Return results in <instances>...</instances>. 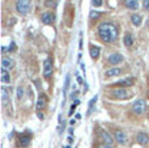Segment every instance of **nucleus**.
<instances>
[{"instance_id": "f257e3e1", "label": "nucleus", "mask_w": 149, "mask_h": 148, "mask_svg": "<svg viewBox=\"0 0 149 148\" xmlns=\"http://www.w3.org/2000/svg\"><path fill=\"white\" fill-rule=\"evenodd\" d=\"M98 36L106 43H111L118 38V30H116L115 25L110 22H102L98 25Z\"/></svg>"}, {"instance_id": "f03ea898", "label": "nucleus", "mask_w": 149, "mask_h": 148, "mask_svg": "<svg viewBox=\"0 0 149 148\" xmlns=\"http://www.w3.org/2000/svg\"><path fill=\"white\" fill-rule=\"evenodd\" d=\"M145 108H147V104H145L144 100H136V101L134 102V105H132V110H134V113L137 115L144 114Z\"/></svg>"}, {"instance_id": "7ed1b4c3", "label": "nucleus", "mask_w": 149, "mask_h": 148, "mask_svg": "<svg viewBox=\"0 0 149 148\" xmlns=\"http://www.w3.org/2000/svg\"><path fill=\"white\" fill-rule=\"evenodd\" d=\"M16 9L20 15H26L29 10V0H17L16 3Z\"/></svg>"}, {"instance_id": "20e7f679", "label": "nucleus", "mask_w": 149, "mask_h": 148, "mask_svg": "<svg viewBox=\"0 0 149 148\" xmlns=\"http://www.w3.org/2000/svg\"><path fill=\"white\" fill-rule=\"evenodd\" d=\"M52 71H54V68H52V62L50 58H47L46 60H45V64H43V75L46 79H49L50 76L52 75Z\"/></svg>"}, {"instance_id": "39448f33", "label": "nucleus", "mask_w": 149, "mask_h": 148, "mask_svg": "<svg viewBox=\"0 0 149 148\" xmlns=\"http://www.w3.org/2000/svg\"><path fill=\"white\" fill-rule=\"evenodd\" d=\"M107 62H109V64H111V66L119 64V63L123 62V55L119 54V52H114V54H111L110 57L107 58Z\"/></svg>"}, {"instance_id": "423d86ee", "label": "nucleus", "mask_w": 149, "mask_h": 148, "mask_svg": "<svg viewBox=\"0 0 149 148\" xmlns=\"http://www.w3.org/2000/svg\"><path fill=\"white\" fill-rule=\"evenodd\" d=\"M113 94L115 98H120V100H123V98H128V97H131V93H128V92L126 91L124 88H119V89H115V91H113Z\"/></svg>"}, {"instance_id": "0eeeda50", "label": "nucleus", "mask_w": 149, "mask_h": 148, "mask_svg": "<svg viewBox=\"0 0 149 148\" xmlns=\"http://www.w3.org/2000/svg\"><path fill=\"white\" fill-rule=\"evenodd\" d=\"M114 136H115V140L118 142L119 144H124L127 142V134L122 130H116L115 134H114Z\"/></svg>"}, {"instance_id": "6e6552de", "label": "nucleus", "mask_w": 149, "mask_h": 148, "mask_svg": "<svg viewBox=\"0 0 149 148\" xmlns=\"http://www.w3.org/2000/svg\"><path fill=\"white\" fill-rule=\"evenodd\" d=\"M136 142L139 144H141V146H147L149 143V135L145 133H140L136 135Z\"/></svg>"}, {"instance_id": "1a4fd4ad", "label": "nucleus", "mask_w": 149, "mask_h": 148, "mask_svg": "<svg viewBox=\"0 0 149 148\" xmlns=\"http://www.w3.org/2000/svg\"><path fill=\"white\" fill-rule=\"evenodd\" d=\"M135 84V79L134 77H126L123 79V80H119L118 83H116V85L119 87H131Z\"/></svg>"}, {"instance_id": "9d476101", "label": "nucleus", "mask_w": 149, "mask_h": 148, "mask_svg": "<svg viewBox=\"0 0 149 148\" xmlns=\"http://www.w3.org/2000/svg\"><path fill=\"white\" fill-rule=\"evenodd\" d=\"M1 102L3 106H8V104H9V94H8V91L5 87H1Z\"/></svg>"}, {"instance_id": "9b49d317", "label": "nucleus", "mask_w": 149, "mask_h": 148, "mask_svg": "<svg viewBox=\"0 0 149 148\" xmlns=\"http://www.w3.org/2000/svg\"><path fill=\"white\" fill-rule=\"evenodd\" d=\"M42 21H43L45 24H47V25H49V24H52V21L55 20V17H54V15H52V13H49V12H45L43 15H42Z\"/></svg>"}, {"instance_id": "f8f14e48", "label": "nucleus", "mask_w": 149, "mask_h": 148, "mask_svg": "<svg viewBox=\"0 0 149 148\" xmlns=\"http://www.w3.org/2000/svg\"><path fill=\"white\" fill-rule=\"evenodd\" d=\"M13 66H15V62H13L12 59H9V58H3L1 59V67L3 68L10 70V68H13Z\"/></svg>"}, {"instance_id": "ddd939ff", "label": "nucleus", "mask_w": 149, "mask_h": 148, "mask_svg": "<svg viewBox=\"0 0 149 148\" xmlns=\"http://www.w3.org/2000/svg\"><path fill=\"white\" fill-rule=\"evenodd\" d=\"M46 104H47V98H46V96H45V94H41V96L38 97V101H37V109L41 110L42 108L46 106Z\"/></svg>"}, {"instance_id": "4468645a", "label": "nucleus", "mask_w": 149, "mask_h": 148, "mask_svg": "<svg viewBox=\"0 0 149 148\" xmlns=\"http://www.w3.org/2000/svg\"><path fill=\"white\" fill-rule=\"evenodd\" d=\"M1 81L4 84H8L10 81V73L8 72L7 68H3V67H1Z\"/></svg>"}, {"instance_id": "2eb2a0df", "label": "nucleus", "mask_w": 149, "mask_h": 148, "mask_svg": "<svg viewBox=\"0 0 149 148\" xmlns=\"http://www.w3.org/2000/svg\"><path fill=\"white\" fill-rule=\"evenodd\" d=\"M124 5H126V8H130V9H137L139 8V1L137 0H124Z\"/></svg>"}, {"instance_id": "dca6fc26", "label": "nucleus", "mask_w": 149, "mask_h": 148, "mask_svg": "<svg viewBox=\"0 0 149 148\" xmlns=\"http://www.w3.org/2000/svg\"><path fill=\"white\" fill-rule=\"evenodd\" d=\"M134 37H132V34H130V33H127L126 36H124V38H123V43H124V46L126 47H131L132 45H134Z\"/></svg>"}, {"instance_id": "f3484780", "label": "nucleus", "mask_w": 149, "mask_h": 148, "mask_svg": "<svg viewBox=\"0 0 149 148\" xmlns=\"http://www.w3.org/2000/svg\"><path fill=\"white\" fill-rule=\"evenodd\" d=\"M100 135H101V139H102V140L105 142L106 144H113V140H114V139L111 138V136L109 135V134L106 133V131H103V130H102V131L100 133Z\"/></svg>"}, {"instance_id": "a211bd4d", "label": "nucleus", "mask_w": 149, "mask_h": 148, "mask_svg": "<svg viewBox=\"0 0 149 148\" xmlns=\"http://www.w3.org/2000/svg\"><path fill=\"white\" fill-rule=\"evenodd\" d=\"M141 21H143V17L140 15H132L131 16V22L134 26H140L141 25Z\"/></svg>"}, {"instance_id": "6ab92c4d", "label": "nucleus", "mask_w": 149, "mask_h": 148, "mask_svg": "<svg viewBox=\"0 0 149 148\" xmlns=\"http://www.w3.org/2000/svg\"><path fill=\"white\" fill-rule=\"evenodd\" d=\"M100 52H101V49L98 46H92L90 47V57L93 58V59H98V57H100Z\"/></svg>"}, {"instance_id": "aec40b11", "label": "nucleus", "mask_w": 149, "mask_h": 148, "mask_svg": "<svg viewBox=\"0 0 149 148\" xmlns=\"http://www.w3.org/2000/svg\"><path fill=\"white\" fill-rule=\"evenodd\" d=\"M119 73H122V70L120 68H111V70H107L105 72V75L107 76V77H111V76H116V75H119Z\"/></svg>"}, {"instance_id": "412c9836", "label": "nucleus", "mask_w": 149, "mask_h": 148, "mask_svg": "<svg viewBox=\"0 0 149 148\" xmlns=\"http://www.w3.org/2000/svg\"><path fill=\"white\" fill-rule=\"evenodd\" d=\"M20 143H21V146H22V147L29 146V143H30V136H29V135L20 136Z\"/></svg>"}, {"instance_id": "4be33fe9", "label": "nucleus", "mask_w": 149, "mask_h": 148, "mask_svg": "<svg viewBox=\"0 0 149 148\" xmlns=\"http://www.w3.org/2000/svg\"><path fill=\"white\" fill-rule=\"evenodd\" d=\"M100 16H101L100 12H97V10H92V12H90V15H89V18H90V20H98V18H100Z\"/></svg>"}, {"instance_id": "5701e85b", "label": "nucleus", "mask_w": 149, "mask_h": 148, "mask_svg": "<svg viewBox=\"0 0 149 148\" xmlns=\"http://www.w3.org/2000/svg\"><path fill=\"white\" fill-rule=\"evenodd\" d=\"M68 87H70V75H67L65 76V83H64V91H63V93H67V91H68Z\"/></svg>"}, {"instance_id": "b1692460", "label": "nucleus", "mask_w": 149, "mask_h": 148, "mask_svg": "<svg viewBox=\"0 0 149 148\" xmlns=\"http://www.w3.org/2000/svg\"><path fill=\"white\" fill-rule=\"evenodd\" d=\"M56 4H58L56 0H47V1H46V5L49 8H55V7H56Z\"/></svg>"}, {"instance_id": "393cba45", "label": "nucleus", "mask_w": 149, "mask_h": 148, "mask_svg": "<svg viewBox=\"0 0 149 148\" xmlns=\"http://www.w3.org/2000/svg\"><path fill=\"white\" fill-rule=\"evenodd\" d=\"M95 101H97V96H94L92 100H90V102H89V110H88V114H90V112H92V108H93V105L95 104Z\"/></svg>"}, {"instance_id": "a878e982", "label": "nucleus", "mask_w": 149, "mask_h": 148, "mask_svg": "<svg viewBox=\"0 0 149 148\" xmlns=\"http://www.w3.org/2000/svg\"><path fill=\"white\" fill-rule=\"evenodd\" d=\"M79 104H80L79 100H76V101L73 102V105L71 106V110H70V115H73V112L76 110V108H77V105H79Z\"/></svg>"}, {"instance_id": "bb28decb", "label": "nucleus", "mask_w": 149, "mask_h": 148, "mask_svg": "<svg viewBox=\"0 0 149 148\" xmlns=\"http://www.w3.org/2000/svg\"><path fill=\"white\" fill-rule=\"evenodd\" d=\"M22 97H24V89L18 87L17 88V98L20 100V98H22Z\"/></svg>"}, {"instance_id": "cd10ccee", "label": "nucleus", "mask_w": 149, "mask_h": 148, "mask_svg": "<svg viewBox=\"0 0 149 148\" xmlns=\"http://www.w3.org/2000/svg\"><path fill=\"white\" fill-rule=\"evenodd\" d=\"M92 4H93V7H101L102 5V0H92Z\"/></svg>"}, {"instance_id": "c85d7f7f", "label": "nucleus", "mask_w": 149, "mask_h": 148, "mask_svg": "<svg viewBox=\"0 0 149 148\" xmlns=\"http://www.w3.org/2000/svg\"><path fill=\"white\" fill-rule=\"evenodd\" d=\"M143 7L147 10H149V0H144V1H143Z\"/></svg>"}, {"instance_id": "c756f323", "label": "nucleus", "mask_w": 149, "mask_h": 148, "mask_svg": "<svg viewBox=\"0 0 149 148\" xmlns=\"http://www.w3.org/2000/svg\"><path fill=\"white\" fill-rule=\"evenodd\" d=\"M13 50H16V45L12 42V43L9 45V52H10V51H13Z\"/></svg>"}, {"instance_id": "7c9ffc66", "label": "nucleus", "mask_w": 149, "mask_h": 148, "mask_svg": "<svg viewBox=\"0 0 149 148\" xmlns=\"http://www.w3.org/2000/svg\"><path fill=\"white\" fill-rule=\"evenodd\" d=\"M98 148H113V147H111V144H102V146H100V147H98Z\"/></svg>"}, {"instance_id": "2f4dec72", "label": "nucleus", "mask_w": 149, "mask_h": 148, "mask_svg": "<svg viewBox=\"0 0 149 148\" xmlns=\"http://www.w3.org/2000/svg\"><path fill=\"white\" fill-rule=\"evenodd\" d=\"M77 83L82 84V77H81V76H77Z\"/></svg>"}, {"instance_id": "473e14b6", "label": "nucleus", "mask_w": 149, "mask_h": 148, "mask_svg": "<svg viewBox=\"0 0 149 148\" xmlns=\"http://www.w3.org/2000/svg\"><path fill=\"white\" fill-rule=\"evenodd\" d=\"M1 51H3V54H5V52H7V47L3 46V47H1Z\"/></svg>"}, {"instance_id": "72a5a7b5", "label": "nucleus", "mask_w": 149, "mask_h": 148, "mask_svg": "<svg viewBox=\"0 0 149 148\" xmlns=\"http://www.w3.org/2000/svg\"><path fill=\"white\" fill-rule=\"evenodd\" d=\"M38 118H39V119H43V114H41V113H38Z\"/></svg>"}, {"instance_id": "f704fd0d", "label": "nucleus", "mask_w": 149, "mask_h": 148, "mask_svg": "<svg viewBox=\"0 0 149 148\" xmlns=\"http://www.w3.org/2000/svg\"><path fill=\"white\" fill-rule=\"evenodd\" d=\"M68 142H70V143H72V142H73V138H72V136H70V138H68Z\"/></svg>"}, {"instance_id": "c9c22d12", "label": "nucleus", "mask_w": 149, "mask_h": 148, "mask_svg": "<svg viewBox=\"0 0 149 148\" xmlns=\"http://www.w3.org/2000/svg\"><path fill=\"white\" fill-rule=\"evenodd\" d=\"M64 148H71V146H65Z\"/></svg>"}]
</instances>
